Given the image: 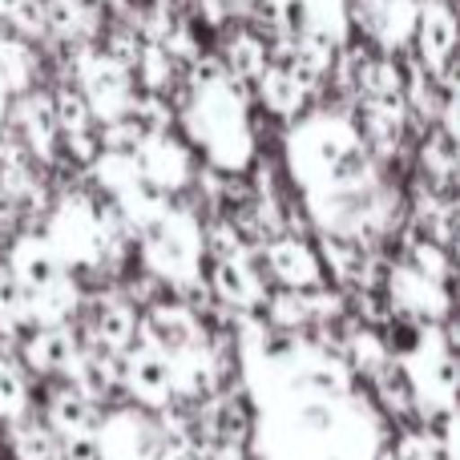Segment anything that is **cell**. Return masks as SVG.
<instances>
[{"label": "cell", "instance_id": "6da1fadb", "mask_svg": "<svg viewBox=\"0 0 460 460\" xmlns=\"http://www.w3.org/2000/svg\"><path fill=\"white\" fill-rule=\"evenodd\" d=\"M243 372L267 460H376L380 420L340 356L243 323Z\"/></svg>", "mask_w": 460, "mask_h": 460}, {"label": "cell", "instance_id": "7a4b0ae2", "mask_svg": "<svg viewBox=\"0 0 460 460\" xmlns=\"http://www.w3.org/2000/svg\"><path fill=\"white\" fill-rule=\"evenodd\" d=\"M287 170L303 202H323L380 186L364 134L340 113H315L287 134Z\"/></svg>", "mask_w": 460, "mask_h": 460}, {"label": "cell", "instance_id": "3957f363", "mask_svg": "<svg viewBox=\"0 0 460 460\" xmlns=\"http://www.w3.org/2000/svg\"><path fill=\"white\" fill-rule=\"evenodd\" d=\"M182 126L190 134V142L207 154L210 166L230 170V174L251 166L254 129H251V118H246V102L230 85V77H223L215 65L194 73V89L182 110Z\"/></svg>", "mask_w": 460, "mask_h": 460}, {"label": "cell", "instance_id": "277c9868", "mask_svg": "<svg viewBox=\"0 0 460 460\" xmlns=\"http://www.w3.org/2000/svg\"><path fill=\"white\" fill-rule=\"evenodd\" d=\"M396 367L408 384V396L429 420L456 412V356L453 340L440 327H416L400 348Z\"/></svg>", "mask_w": 460, "mask_h": 460}, {"label": "cell", "instance_id": "5b68a950", "mask_svg": "<svg viewBox=\"0 0 460 460\" xmlns=\"http://www.w3.org/2000/svg\"><path fill=\"white\" fill-rule=\"evenodd\" d=\"M142 243V262L158 279L174 287H194L202 275V226L194 215L162 202L142 226L134 230Z\"/></svg>", "mask_w": 460, "mask_h": 460}, {"label": "cell", "instance_id": "8992f818", "mask_svg": "<svg viewBox=\"0 0 460 460\" xmlns=\"http://www.w3.org/2000/svg\"><path fill=\"white\" fill-rule=\"evenodd\" d=\"M351 0H275L279 32L303 53L307 73H319L348 37Z\"/></svg>", "mask_w": 460, "mask_h": 460}, {"label": "cell", "instance_id": "52a82bcc", "mask_svg": "<svg viewBox=\"0 0 460 460\" xmlns=\"http://www.w3.org/2000/svg\"><path fill=\"white\" fill-rule=\"evenodd\" d=\"M40 238H45V246L53 251V259L61 262V270L93 267V262H102L105 251H110V226H105V218L97 215V210L89 207V199H81V194H69V199L53 210L49 230Z\"/></svg>", "mask_w": 460, "mask_h": 460}, {"label": "cell", "instance_id": "ba28073f", "mask_svg": "<svg viewBox=\"0 0 460 460\" xmlns=\"http://www.w3.org/2000/svg\"><path fill=\"white\" fill-rule=\"evenodd\" d=\"M81 81V102L89 105V118H102L110 126L126 121V113L134 110V89H129V73L118 57L110 53H89L77 65Z\"/></svg>", "mask_w": 460, "mask_h": 460}, {"label": "cell", "instance_id": "9c48e42d", "mask_svg": "<svg viewBox=\"0 0 460 460\" xmlns=\"http://www.w3.org/2000/svg\"><path fill=\"white\" fill-rule=\"evenodd\" d=\"M97 460H162L166 437L162 429L137 408L110 412L97 424Z\"/></svg>", "mask_w": 460, "mask_h": 460}, {"label": "cell", "instance_id": "30bf717a", "mask_svg": "<svg viewBox=\"0 0 460 460\" xmlns=\"http://www.w3.org/2000/svg\"><path fill=\"white\" fill-rule=\"evenodd\" d=\"M93 174H97V182L105 186V194L118 202L121 218H126L134 230L166 202L162 194H154L150 186L142 182V174H137V166H134V154H126V150L102 154V158L93 162Z\"/></svg>", "mask_w": 460, "mask_h": 460}, {"label": "cell", "instance_id": "8fae6325", "mask_svg": "<svg viewBox=\"0 0 460 460\" xmlns=\"http://www.w3.org/2000/svg\"><path fill=\"white\" fill-rule=\"evenodd\" d=\"M137 335H142V348L158 351L166 364L207 343L194 311L178 307V303H158V307H150L142 315V323H137Z\"/></svg>", "mask_w": 460, "mask_h": 460}, {"label": "cell", "instance_id": "7c38bea8", "mask_svg": "<svg viewBox=\"0 0 460 460\" xmlns=\"http://www.w3.org/2000/svg\"><path fill=\"white\" fill-rule=\"evenodd\" d=\"M134 166H137V174H142V182L150 186L154 194H162V199L190 182V154L170 134H154V137H146V142H137Z\"/></svg>", "mask_w": 460, "mask_h": 460}, {"label": "cell", "instance_id": "4fadbf2b", "mask_svg": "<svg viewBox=\"0 0 460 460\" xmlns=\"http://www.w3.org/2000/svg\"><path fill=\"white\" fill-rule=\"evenodd\" d=\"M392 303H396L404 315L420 319V327H440L448 315V287L437 279L420 275L412 267H396L392 270Z\"/></svg>", "mask_w": 460, "mask_h": 460}, {"label": "cell", "instance_id": "5bb4252c", "mask_svg": "<svg viewBox=\"0 0 460 460\" xmlns=\"http://www.w3.org/2000/svg\"><path fill=\"white\" fill-rule=\"evenodd\" d=\"M356 16L376 45L396 53L416 37L420 4L416 0H356Z\"/></svg>", "mask_w": 460, "mask_h": 460}, {"label": "cell", "instance_id": "9a60e30c", "mask_svg": "<svg viewBox=\"0 0 460 460\" xmlns=\"http://www.w3.org/2000/svg\"><path fill=\"white\" fill-rule=\"evenodd\" d=\"M121 380H126L129 396L137 400L142 408H166L174 388H170V364L150 348H129L126 351V364H121Z\"/></svg>", "mask_w": 460, "mask_h": 460}, {"label": "cell", "instance_id": "2e32d148", "mask_svg": "<svg viewBox=\"0 0 460 460\" xmlns=\"http://www.w3.org/2000/svg\"><path fill=\"white\" fill-rule=\"evenodd\" d=\"M267 270L287 291H319L323 287V262L303 238H275L267 246Z\"/></svg>", "mask_w": 460, "mask_h": 460}, {"label": "cell", "instance_id": "e0dca14e", "mask_svg": "<svg viewBox=\"0 0 460 460\" xmlns=\"http://www.w3.org/2000/svg\"><path fill=\"white\" fill-rule=\"evenodd\" d=\"M416 37H420V57H424L429 77H448V65H453V45H456V16H453V8L424 0L420 16H416Z\"/></svg>", "mask_w": 460, "mask_h": 460}, {"label": "cell", "instance_id": "ac0fdd59", "mask_svg": "<svg viewBox=\"0 0 460 460\" xmlns=\"http://www.w3.org/2000/svg\"><path fill=\"white\" fill-rule=\"evenodd\" d=\"M8 275L16 279V287H21L24 295H37V291H45V287H53L65 270H61V262L53 259V251L45 246V238L24 234V238H16L13 243V254H8Z\"/></svg>", "mask_w": 460, "mask_h": 460}, {"label": "cell", "instance_id": "d6986e66", "mask_svg": "<svg viewBox=\"0 0 460 460\" xmlns=\"http://www.w3.org/2000/svg\"><path fill=\"white\" fill-rule=\"evenodd\" d=\"M210 287L215 295L234 311H259L267 307V291H262L259 275L246 267L243 259H218L215 275H210Z\"/></svg>", "mask_w": 460, "mask_h": 460}, {"label": "cell", "instance_id": "ffe728a7", "mask_svg": "<svg viewBox=\"0 0 460 460\" xmlns=\"http://www.w3.org/2000/svg\"><path fill=\"white\" fill-rule=\"evenodd\" d=\"M267 307L279 327H299L307 319H335L343 311V299L332 295L327 287H319V291H283L275 299H267Z\"/></svg>", "mask_w": 460, "mask_h": 460}, {"label": "cell", "instance_id": "44dd1931", "mask_svg": "<svg viewBox=\"0 0 460 460\" xmlns=\"http://www.w3.org/2000/svg\"><path fill=\"white\" fill-rule=\"evenodd\" d=\"M77 356H81V348H77V340H73L65 327H40V332L24 343V359H29V367L32 372H40V376L69 372Z\"/></svg>", "mask_w": 460, "mask_h": 460}, {"label": "cell", "instance_id": "7402d4cb", "mask_svg": "<svg viewBox=\"0 0 460 460\" xmlns=\"http://www.w3.org/2000/svg\"><path fill=\"white\" fill-rule=\"evenodd\" d=\"M77 287H73L69 275H61L53 287H45V291L37 295H24V319H32V323L40 327H65L69 323V315L77 311Z\"/></svg>", "mask_w": 460, "mask_h": 460}, {"label": "cell", "instance_id": "603a6c76", "mask_svg": "<svg viewBox=\"0 0 460 460\" xmlns=\"http://www.w3.org/2000/svg\"><path fill=\"white\" fill-rule=\"evenodd\" d=\"M137 340V315L129 303L121 299H105L97 307V343L105 356H126Z\"/></svg>", "mask_w": 460, "mask_h": 460}, {"label": "cell", "instance_id": "cb8c5ba5", "mask_svg": "<svg viewBox=\"0 0 460 460\" xmlns=\"http://www.w3.org/2000/svg\"><path fill=\"white\" fill-rule=\"evenodd\" d=\"M69 376H73V392H77L81 400H89V404H97V400L110 396L113 380H118V364H113L105 351H81V356L73 359Z\"/></svg>", "mask_w": 460, "mask_h": 460}, {"label": "cell", "instance_id": "d4e9b609", "mask_svg": "<svg viewBox=\"0 0 460 460\" xmlns=\"http://www.w3.org/2000/svg\"><path fill=\"white\" fill-rule=\"evenodd\" d=\"M49 432L57 440L61 437H77V432H97V412L89 400H81L73 388L53 392L49 400Z\"/></svg>", "mask_w": 460, "mask_h": 460}, {"label": "cell", "instance_id": "484cf974", "mask_svg": "<svg viewBox=\"0 0 460 460\" xmlns=\"http://www.w3.org/2000/svg\"><path fill=\"white\" fill-rule=\"evenodd\" d=\"M170 388H174V396H207L215 388V359H210L207 343L170 359Z\"/></svg>", "mask_w": 460, "mask_h": 460}, {"label": "cell", "instance_id": "4316f807", "mask_svg": "<svg viewBox=\"0 0 460 460\" xmlns=\"http://www.w3.org/2000/svg\"><path fill=\"white\" fill-rule=\"evenodd\" d=\"M259 93H262V105H267L270 113H279V118H295L299 105H303V97H307V81L291 69H267L259 77Z\"/></svg>", "mask_w": 460, "mask_h": 460}, {"label": "cell", "instance_id": "83f0119b", "mask_svg": "<svg viewBox=\"0 0 460 460\" xmlns=\"http://www.w3.org/2000/svg\"><path fill=\"white\" fill-rule=\"evenodd\" d=\"M226 69L234 73V81H259L267 73V49L259 37L251 32H238L226 45Z\"/></svg>", "mask_w": 460, "mask_h": 460}, {"label": "cell", "instance_id": "f1b7e54d", "mask_svg": "<svg viewBox=\"0 0 460 460\" xmlns=\"http://www.w3.org/2000/svg\"><path fill=\"white\" fill-rule=\"evenodd\" d=\"M8 440H13L16 460H57V437L49 429H40V424L16 420Z\"/></svg>", "mask_w": 460, "mask_h": 460}, {"label": "cell", "instance_id": "f546056e", "mask_svg": "<svg viewBox=\"0 0 460 460\" xmlns=\"http://www.w3.org/2000/svg\"><path fill=\"white\" fill-rule=\"evenodd\" d=\"M24 412H29V384L16 372V364H8L0 356V420L16 424V420H24Z\"/></svg>", "mask_w": 460, "mask_h": 460}, {"label": "cell", "instance_id": "4dcf8cb0", "mask_svg": "<svg viewBox=\"0 0 460 460\" xmlns=\"http://www.w3.org/2000/svg\"><path fill=\"white\" fill-rule=\"evenodd\" d=\"M29 81H32L29 49L0 37V85H4V93H21V89H29Z\"/></svg>", "mask_w": 460, "mask_h": 460}, {"label": "cell", "instance_id": "1f68e13d", "mask_svg": "<svg viewBox=\"0 0 460 460\" xmlns=\"http://www.w3.org/2000/svg\"><path fill=\"white\" fill-rule=\"evenodd\" d=\"M351 359H356V367H364L367 376H380L392 359V348L376 332H356L351 335Z\"/></svg>", "mask_w": 460, "mask_h": 460}, {"label": "cell", "instance_id": "d6a6232c", "mask_svg": "<svg viewBox=\"0 0 460 460\" xmlns=\"http://www.w3.org/2000/svg\"><path fill=\"white\" fill-rule=\"evenodd\" d=\"M21 323H24V291L8 275V267H0V332L13 335Z\"/></svg>", "mask_w": 460, "mask_h": 460}, {"label": "cell", "instance_id": "836d02e7", "mask_svg": "<svg viewBox=\"0 0 460 460\" xmlns=\"http://www.w3.org/2000/svg\"><path fill=\"white\" fill-rule=\"evenodd\" d=\"M57 121H61L65 134H89V105L81 102V93H61L57 97Z\"/></svg>", "mask_w": 460, "mask_h": 460}, {"label": "cell", "instance_id": "e575fe53", "mask_svg": "<svg viewBox=\"0 0 460 460\" xmlns=\"http://www.w3.org/2000/svg\"><path fill=\"white\" fill-rule=\"evenodd\" d=\"M137 61H142V81H146V89H162V85L170 81V57L162 53L158 45H150L142 57H137Z\"/></svg>", "mask_w": 460, "mask_h": 460}, {"label": "cell", "instance_id": "d590c367", "mask_svg": "<svg viewBox=\"0 0 460 460\" xmlns=\"http://www.w3.org/2000/svg\"><path fill=\"white\" fill-rule=\"evenodd\" d=\"M412 270H420V275H429V279H437V283H445V279H448V259H445V251H440V246H432V243H420V246H416Z\"/></svg>", "mask_w": 460, "mask_h": 460}, {"label": "cell", "instance_id": "8d00e7d4", "mask_svg": "<svg viewBox=\"0 0 460 460\" xmlns=\"http://www.w3.org/2000/svg\"><path fill=\"white\" fill-rule=\"evenodd\" d=\"M57 460H97V437L93 432L61 437L57 440Z\"/></svg>", "mask_w": 460, "mask_h": 460}, {"label": "cell", "instance_id": "74e56055", "mask_svg": "<svg viewBox=\"0 0 460 460\" xmlns=\"http://www.w3.org/2000/svg\"><path fill=\"white\" fill-rule=\"evenodd\" d=\"M396 460H445L432 437H420V432H408L396 445Z\"/></svg>", "mask_w": 460, "mask_h": 460}, {"label": "cell", "instance_id": "f35d334b", "mask_svg": "<svg viewBox=\"0 0 460 460\" xmlns=\"http://www.w3.org/2000/svg\"><path fill=\"white\" fill-rule=\"evenodd\" d=\"M81 21L77 0H45V24H57L61 32H73Z\"/></svg>", "mask_w": 460, "mask_h": 460}, {"label": "cell", "instance_id": "ab89813d", "mask_svg": "<svg viewBox=\"0 0 460 460\" xmlns=\"http://www.w3.org/2000/svg\"><path fill=\"white\" fill-rule=\"evenodd\" d=\"M327 262L335 267V279H340V283H351V279H356V267H359V251L332 243V251H327Z\"/></svg>", "mask_w": 460, "mask_h": 460}, {"label": "cell", "instance_id": "60d3db41", "mask_svg": "<svg viewBox=\"0 0 460 460\" xmlns=\"http://www.w3.org/2000/svg\"><path fill=\"white\" fill-rule=\"evenodd\" d=\"M8 21L21 24V32H45L49 29V24H45V4H40V0H24V4L16 8Z\"/></svg>", "mask_w": 460, "mask_h": 460}, {"label": "cell", "instance_id": "b9f144b4", "mask_svg": "<svg viewBox=\"0 0 460 460\" xmlns=\"http://www.w3.org/2000/svg\"><path fill=\"white\" fill-rule=\"evenodd\" d=\"M162 460H199V456H194L186 445H166L162 448Z\"/></svg>", "mask_w": 460, "mask_h": 460}, {"label": "cell", "instance_id": "7bdbcfd3", "mask_svg": "<svg viewBox=\"0 0 460 460\" xmlns=\"http://www.w3.org/2000/svg\"><path fill=\"white\" fill-rule=\"evenodd\" d=\"M21 4H24V0H0V16H13Z\"/></svg>", "mask_w": 460, "mask_h": 460}, {"label": "cell", "instance_id": "ee69618b", "mask_svg": "<svg viewBox=\"0 0 460 460\" xmlns=\"http://www.w3.org/2000/svg\"><path fill=\"white\" fill-rule=\"evenodd\" d=\"M4 105H8V93H4V85H0V121H4Z\"/></svg>", "mask_w": 460, "mask_h": 460}, {"label": "cell", "instance_id": "f6af8a7d", "mask_svg": "<svg viewBox=\"0 0 460 460\" xmlns=\"http://www.w3.org/2000/svg\"><path fill=\"white\" fill-rule=\"evenodd\" d=\"M432 4H448V0H432Z\"/></svg>", "mask_w": 460, "mask_h": 460}]
</instances>
